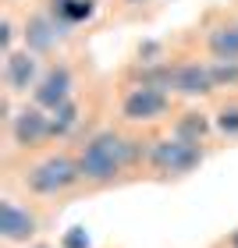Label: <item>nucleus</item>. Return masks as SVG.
Here are the masks:
<instances>
[{"label": "nucleus", "mask_w": 238, "mask_h": 248, "mask_svg": "<svg viewBox=\"0 0 238 248\" xmlns=\"http://www.w3.org/2000/svg\"><path fill=\"white\" fill-rule=\"evenodd\" d=\"M135 145H139V142L121 139L118 131H100V135H93V139L85 142L82 156H78L82 177H89V181H110V177L121 174L124 167L139 156Z\"/></svg>", "instance_id": "f257e3e1"}, {"label": "nucleus", "mask_w": 238, "mask_h": 248, "mask_svg": "<svg viewBox=\"0 0 238 248\" xmlns=\"http://www.w3.org/2000/svg\"><path fill=\"white\" fill-rule=\"evenodd\" d=\"M78 177H82V167H78L71 156H47V160H39L25 174V185L36 191V195H61Z\"/></svg>", "instance_id": "f03ea898"}, {"label": "nucleus", "mask_w": 238, "mask_h": 248, "mask_svg": "<svg viewBox=\"0 0 238 248\" xmlns=\"http://www.w3.org/2000/svg\"><path fill=\"white\" fill-rule=\"evenodd\" d=\"M150 163H153V170H160L167 177H181L203 163V149L196 142H185L178 135H171V139H160L150 145Z\"/></svg>", "instance_id": "7ed1b4c3"}, {"label": "nucleus", "mask_w": 238, "mask_h": 248, "mask_svg": "<svg viewBox=\"0 0 238 248\" xmlns=\"http://www.w3.org/2000/svg\"><path fill=\"white\" fill-rule=\"evenodd\" d=\"M167 107H171V99H167V93H160V89H150V85H135L128 96H124V117L128 121H156L160 114H167Z\"/></svg>", "instance_id": "20e7f679"}, {"label": "nucleus", "mask_w": 238, "mask_h": 248, "mask_svg": "<svg viewBox=\"0 0 238 248\" xmlns=\"http://www.w3.org/2000/svg\"><path fill=\"white\" fill-rule=\"evenodd\" d=\"M32 93H36V107H50V110L64 107L68 99H71V71H68L64 64H53L50 71L39 78V85L32 89Z\"/></svg>", "instance_id": "39448f33"}, {"label": "nucleus", "mask_w": 238, "mask_h": 248, "mask_svg": "<svg viewBox=\"0 0 238 248\" xmlns=\"http://www.w3.org/2000/svg\"><path fill=\"white\" fill-rule=\"evenodd\" d=\"M64 32H68V25H64L61 18H53V15H36V18H29V25H25L29 53H50V50L64 39Z\"/></svg>", "instance_id": "423d86ee"}, {"label": "nucleus", "mask_w": 238, "mask_h": 248, "mask_svg": "<svg viewBox=\"0 0 238 248\" xmlns=\"http://www.w3.org/2000/svg\"><path fill=\"white\" fill-rule=\"evenodd\" d=\"M4 82L11 93H29V89L39 85V64L36 53H7L4 57Z\"/></svg>", "instance_id": "0eeeda50"}, {"label": "nucleus", "mask_w": 238, "mask_h": 248, "mask_svg": "<svg viewBox=\"0 0 238 248\" xmlns=\"http://www.w3.org/2000/svg\"><path fill=\"white\" fill-rule=\"evenodd\" d=\"M213 89H217V82H213L210 64L188 61V64L174 67V93H181V96H206V93H213Z\"/></svg>", "instance_id": "6e6552de"}, {"label": "nucleus", "mask_w": 238, "mask_h": 248, "mask_svg": "<svg viewBox=\"0 0 238 248\" xmlns=\"http://www.w3.org/2000/svg\"><path fill=\"white\" fill-rule=\"evenodd\" d=\"M0 234H4V241H29L36 234V217L21 209L18 202L4 199L0 202Z\"/></svg>", "instance_id": "1a4fd4ad"}, {"label": "nucleus", "mask_w": 238, "mask_h": 248, "mask_svg": "<svg viewBox=\"0 0 238 248\" xmlns=\"http://www.w3.org/2000/svg\"><path fill=\"white\" fill-rule=\"evenodd\" d=\"M11 135H15L18 145H36L50 135V117L43 114L39 107H29V110H21V114L11 117Z\"/></svg>", "instance_id": "9d476101"}, {"label": "nucleus", "mask_w": 238, "mask_h": 248, "mask_svg": "<svg viewBox=\"0 0 238 248\" xmlns=\"http://www.w3.org/2000/svg\"><path fill=\"white\" fill-rule=\"evenodd\" d=\"M210 53L217 61H238V21H228V25H217L206 39Z\"/></svg>", "instance_id": "9b49d317"}, {"label": "nucleus", "mask_w": 238, "mask_h": 248, "mask_svg": "<svg viewBox=\"0 0 238 248\" xmlns=\"http://www.w3.org/2000/svg\"><path fill=\"white\" fill-rule=\"evenodd\" d=\"M96 4L93 0H50V15L61 18L64 25H78V21H89L93 18Z\"/></svg>", "instance_id": "f8f14e48"}, {"label": "nucleus", "mask_w": 238, "mask_h": 248, "mask_svg": "<svg viewBox=\"0 0 238 248\" xmlns=\"http://www.w3.org/2000/svg\"><path fill=\"white\" fill-rule=\"evenodd\" d=\"M210 131V121L203 117V114H185L178 124H174V135L178 139H185V142H196L199 145V139Z\"/></svg>", "instance_id": "ddd939ff"}, {"label": "nucleus", "mask_w": 238, "mask_h": 248, "mask_svg": "<svg viewBox=\"0 0 238 248\" xmlns=\"http://www.w3.org/2000/svg\"><path fill=\"white\" fill-rule=\"evenodd\" d=\"M78 124V107L68 99L64 107H57V110H50V135H68Z\"/></svg>", "instance_id": "4468645a"}, {"label": "nucleus", "mask_w": 238, "mask_h": 248, "mask_svg": "<svg viewBox=\"0 0 238 248\" xmlns=\"http://www.w3.org/2000/svg\"><path fill=\"white\" fill-rule=\"evenodd\" d=\"M210 71H213V82L217 85H235L238 82V61H217V64H210Z\"/></svg>", "instance_id": "2eb2a0df"}, {"label": "nucleus", "mask_w": 238, "mask_h": 248, "mask_svg": "<svg viewBox=\"0 0 238 248\" xmlns=\"http://www.w3.org/2000/svg\"><path fill=\"white\" fill-rule=\"evenodd\" d=\"M217 131H224V135H238V107H224L221 114H217Z\"/></svg>", "instance_id": "dca6fc26"}, {"label": "nucleus", "mask_w": 238, "mask_h": 248, "mask_svg": "<svg viewBox=\"0 0 238 248\" xmlns=\"http://www.w3.org/2000/svg\"><path fill=\"white\" fill-rule=\"evenodd\" d=\"M64 248H89V234H85V227H71L64 234V241H61Z\"/></svg>", "instance_id": "f3484780"}, {"label": "nucleus", "mask_w": 238, "mask_h": 248, "mask_svg": "<svg viewBox=\"0 0 238 248\" xmlns=\"http://www.w3.org/2000/svg\"><path fill=\"white\" fill-rule=\"evenodd\" d=\"M0 46H4V57H7V53H15V50H11V21L0 25Z\"/></svg>", "instance_id": "a211bd4d"}, {"label": "nucleus", "mask_w": 238, "mask_h": 248, "mask_svg": "<svg viewBox=\"0 0 238 248\" xmlns=\"http://www.w3.org/2000/svg\"><path fill=\"white\" fill-rule=\"evenodd\" d=\"M231 248H238V231H235V234H231Z\"/></svg>", "instance_id": "6ab92c4d"}, {"label": "nucleus", "mask_w": 238, "mask_h": 248, "mask_svg": "<svg viewBox=\"0 0 238 248\" xmlns=\"http://www.w3.org/2000/svg\"><path fill=\"white\" fill-rule=\"evenodd\" d=\"M128 4H146V0H128Z\"/></svg>", "instance_id": "aec40b11"}, {"label": "nucleus", "mask_w": 238, "mask_h": 248, "mask_svg": "<svg viewBox=\"0 0 238 248\" xmlns=\"http://www.w3.org/2000/svg\"><path fill=\"white\" fill-rule=\"evenodd\" d=\"M36 248H50V245H36Z\"/></svg>", "instance_id": "412c9836"}]
</instances>
